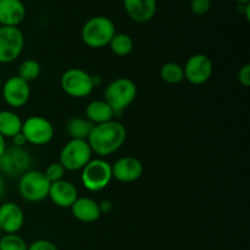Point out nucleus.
Returning a JSON list of instances; mask_svg holds the SVG:
<instances>
[{
    "label": "nucleus",
    "mask_w": 250,
    "mask_h": 250,
    "mask_svg": "<svg viewBox=\"0 0 250 250\" xmlns=\"http://www.w3.org/2000/svg\"><path fill=\"white\" fill-rule=\"evenodd\" d=\"M82 185L89 192H100L110 185L112 180L111 165L103 158L92 159L81 175Z\"/></svg>",
    "instance_id": "obj_5"
},
{
    "label": "nucleus",
    "mask_w": 250,
    "mask_h": 250,
    "mask_svg": "<svg viewBox=\"0 0 250 250\" xmlns=\"http://www.w3.org/2000/svg\"><path fill=\"white\" fill-rule=\"evenodd\" d=\"M27 250H59V249L58 247L55 246V243H53L51 241H48V239H38V241H34L33 243L29 244Z\"/></svg>",
    "instance_id": "obj_28"
},
{
    "label": "nucleus",
    "mask_w": 250,
    "mask_h": 250,
    "mask_svg": "<svg viewBox=\"0 0 250 250\" xmlns=\"http://www.w3.org/2000/svg\"><path fill=\"white\" fill-rule=\"evenodd\" d=\"M26 19V6L21 0H0V26L19 27Z\"/></svg>",
    "instance_id": "obj_17"
},
{
    "label": "nucleus",
    "mask_w": 250,
    "mask_h": 250,
    "mask_svg": "<svg viewBox=\"0 0 250 250\" xmlns=\"http://www.w3.org/2000/svg\"><path fill=\"white\" fill-rule=\"evenodd\" d=\"M126 14L137 23H146L154 19L158 9L156 0H124Z\"/></svg>",
    "instance_id": "obj_16"
},
{
    "label": "nucleus",
    "mask_w": 250,
    "mask_h": 250,
    "mask_svg": "<svg viewBox=\"0 0 250 250\" xmlns=\"http://www.w3.org/2000/svg\"><path fill=\"white\" fill-rule=\"evenodd\" d=\"M214 65L211 59L205 54H194L183 66L185 80L194 85H202L211 78Z\"/></svg>",
    "instance_id": "obj_11"
},
{
    "label": "nucleus",
    "mask_w": 250,
    "mask_h": 250,
    "mask_svg": "<svg viewBox=\"0 0 250 250\" xmlns=\"http://www.w3.org/2000/svg\"><path fill=\"white\" fill-rule=\"evenodd\" d=\"M5 150H6V139L0 134V156L4 154Z\"/></svg>",
    "instance_id": "obj_33"
},
{
    "label": "nucleus",
    "mask_w": 250,
    "mask_h": 250,
    "mask_svg": "<svg viewBox=\"0 0 250 250\" xmlns=\"http://www.w3.org/2000/svg\"><path fill=\"white\" fill-rule=\"evenodd\" d=\"M236 1L239 2L241 5H247V4H249L250 0H236Z\"/></svg>",
    "instance_id": "obj_34"
},
{
    "label": "nucleus",
    "mask_w": 250,
    "mask_h": 250,
    "mask_svg": "<svg viewBox=\"0 0 250 250\" xmlns=\"http://www.w3.org/2000/svg\"><path fill=\"white\" fill-rule=\"evenodd\" d=\"M1 95L9 106L19 109L28 103L31 98V87L28 82L20 78L19 76H11L2 84Z\"/></svg>",
    "instance_id": "obj_12"
},
{
    "label": "nucleus",
    "mask_w": 250,
    "mask_h": 250,
    "mask_svg": "<svg viewBox=\"0 0 250 250\" xmlns=\"http://www.w3.org/2000/svg\"><path fill=\"white\" fill-rule=\"evenodd\" d=\"M50 182L43 171L29 170L20 177L19 192L24 200L38 203L48 198Z\"/></svg>",
    "instance_id": "obj_7"
},
{
    "label": "nucleus",
    "mask_w": 250,
    "mask_h": 250,
    "mask_svg": "<svg viewBox=\"0 0 250 250\" xmlns=\"http://www.w3.org/2000/svg\"><path fill=\"white\" fill-rule=\"evenodd\" d=\"M24 224L23 210L16 203L6 202L0 205V229L2 233H17Z\"/></svg>",
    "instance_id": "obj_14"
},
{
    "label": "nucleus",
    "mask_w": 250,
    "mask_h": 250,
    "mask_svg": "<svg viewBox=\"0 0 250 250\" xmlns=\"http://www.w3.org/2000/svg\"><path fill=\"white\" fill-rule=\"evenodd\" d=\"M127 138L126 127L116 120L105 124L95 125L88 137L87 142L93 154L104 159L116 153L125 144Z\"/></svg>",
    "instance_id": "obj_1"
},
{
    "label": "nucleus",
    "mask_w": 250,
    "mask_h": 250,
    "mask_svg": "<svg viewBox=\"0 0 250 250\" xmlns=\"http://www.w3.org/2000/svg\"><path fill=\"white\" fill-rule=\"evenodd\" d=\"M5 194H6V185H5L4 177L0 175V200L5 197Z\"/></svg>",
    "instance_id": "obj_32"
},
{
    "label": "nucleus",
    "mask_w": 250,
    "mask_h": 250,
    "mask_svg": "<svg viewBox=\"0 0 250 250\" xmlns=\"http://www.w3.org/2000/svg\"><path fill=\"white\" fill-rule=\"evenodd\" d=\"M28 244L17 233L2 234L0 238V250H27Z\"/></svg>",
    "instance_id": "obj_25"
},
{
    "label": "nucleus",
    "mask_w": 250,
    "mask_h": 250,
    "mask_svg": "<svg viewBox=\"0 0 250 250\" xmlns=\"http://www.w3.org/2000/svg\"><path fill=\"white\" fill-rule=\"evenodd\" d=\"M115 34H116V27L109 17L94 16L83 24L81 38L83 43L89 48L100 49L109 45Z\"/></svg>",
    "instance_id": "obj_2"
},
{
    "label": "nucleus",
    "mask_w": 250,
    "mask_h": 250,
    "mask_svg": "<svg viewBox=\"0 0 250 250\" xmlns=\"http://www.w3.org/2000/svg\"><path fill=\"white\" fill-rule=\"evenodd\" d=\"M21 133L27 143L33 146H45L54 138V126L43 116H31L22 122Z\"/></svg>",
    "instance_id": "obj_10"
},
{
    "label": "nucleus",
    "mask_w": 250,
    "mask_h": 250,
    "mask_svg": "<svg viewBox=\"0 0 250 250\" xmlns=\"http://www.w3.org/2000/svg\"><path fill=\"white\" fill-rule=\"evenodd\" d=\"M61 89L68 97L82 99L89 97L94 90V77L82 68H68L60 78Z\"/></svg>",
    "instance_id": "obj_4"
},
{
    "label": "nucleus",
    "mask_w": 250,
    "mask_h": 250,
    "mask_svg": "<svg viewBox=\"0 0 250 250\" xmlns=\"http://www.w3.org/2000/svg\"><path fill=\"white\" fill-rule=\"evenodd\" d=\"M32 158L24 148L11 146L6 148L0 156V171L7 177L16 178L31 170Z\"/></svg>",
    "instance_id": "obj_8"
},
{
    "label": "nucleus",
    "mask_w": 250,
    "mask_h": 250,
    "mask_svg": "<svg viewBox=\"0 0 250 250\" xmlns=\"http://www.w3.org/2000/svg\"><path fill=\"white\" fill-rule=\"evenodd\" d=\"M110 49H111L112 53L117 56H127L132 53L133 50V39L131 38V36L126 33H116L109 43Z\"/></svg>",
    "instance_id": "obj_22"
},
{
    "label": "nucleus",
    "mask_w": 250,
    "mask_h": 250,
    "mask_svg": "<svg viewBox=\"0 0 250 250\" xmlns=\"http://www.w3.org/2000/svg\"><path fill=\"white\" fill-rule=\"evenodd\" d=\"M93 151L87 141L70 139L62 146L59 156V163L65 171H80L92 160Z\"/></svg>",
    "instance_id": "obj_6"
},
{
    "label": "nucleus",
    "mask_w": 250,
    "mask_h": 250,
    "mask_svg": "<svg viewBox=\"0 0 250 250\" xmlns=\"http://www.w3.org/2000/svg\"><path fill=\"white\" fill-rule=\"evenodd\" d=\"M12 143H14V146H19V148H23L24 146H26V139H24L23 134L22 133H19L16 134L15 137H12Z\"/></svg>",
    "instance_id": "obj_30"
},
{
    "label": "nucleus",
    "mask_w": 250,
    "mask_h": 250,
    "mask_svg": "<svg viewBox=\"0 0 250 250\" xmlns=\"http://www.w3.org/2000/svg\"><path fill=\"white\" fill-rule=\"evenodd\" d=\"M93 127H94V125L89 120L81 116H73L68 119V121L66 122V132H67L71 139L87 141Z\"/></svg>",
    "instance_id": "obj_21"
},
{
    "label": "nucleus",
    "mask_w": 250,
    "mask_h": 250,
    "mask_svg": "<svg viewBox=\"0 0 250 250\" xmlns=\"http://www.w3.org/2000/svg\"><path fill=\"white\" fill-rule=\"evenodd\" d=\"M24 48V36L19 27L0 26V63H11Z\"/></svg>",
    "instance_id": "obj_9"
},
{
    "label": "nucleus",
    "mask_w": 250,
    "mask_h": 250,
    "mask_svg": "<svg viewBox=\"0 0 250 250\" xmlns=\"http://www.w3.org/2000/svg\"><path fill=\"white\" fill-rule=\"evenodd\" d=\"M1 236H2V231H1V229H0V238H1Z\"/></svg>",
    "instance_id": "obj_35"
},
{
    "label": "nucleus",
    "mask_w": 250,
    "mask_h": 250,
    "mask_svg": "<svg viewBox=\"0 0 250 250\" xmlns=\"http://www.w3.org/2000/svg\"><path fill=\"white\" fill-rule=\"evenodd\" d=\"M160 77L167 84H178L185 80L183 66L177 62H166L160 68Z\"/></svg>",
    "instance_id": "obj_23"
},
{
    "label": "nucleus",
    "mask_w": 250,
    "mask_h": 250,
    "mask_svg": "<svg viewBox=\"0 0 250 250\" xmlns=\"http://www.w3.org/2000/svg\"><path fill=\"white\" fill-rule=\"evenodd\" d=\"M138 88L127 77H120L110 82L104 90V100L111 106L115 115L125 111L136 100Z\"/></svg>",
    "instance_id": "obj_3"
},
{
    "label": "nucleus",
    "mask_w": 250,
    "mask_h": 250,
    "mask_svg": "<svg viewBox=\"0 0 250 250\" xmlns=\"http://www.w3.org/2000/svg\"><path fill=\"white\" fill-rule=\"evenodd\" d=\"M238 82L241 83L243 87H249L250 85V65L246 63L241 67L238 71Z\"/></svg>",
    "instance_id": "obj_29"
},
{
    "label": "nucleus",
    "mask_w": 250,
    "mask_h": 250,
    "mask_svg": "<svg viewBox=\"0 0 250 250\" xmlns=\"http://www.w3.org/2000/svg\"><path fill=\"white\" fill-rule=\"evenodd\" d=\"M70 209L72 211L73 217L84 224H92V222L98 221L102 216L99 203L88 197H78Z\"/></svg>",
    "instance_id": "obj_18"
},
{
    "label": "nucleus",
    "mask_w": 250,
    "mask_h": 250,
    "mask_svg": "<svg viewBox=\"0 0 250 250\" xmlns=\"http://www.w3.org/2000/svg\"><path fill=\"white\" fill-rule=\"evenodd\" d=\"M48 198L59 208H71L78 198V190L72 182L61 180L50 183Z\"/></svg>",
    "instance_id": "obj_15"
},
{
    "label": "nucleus",
    "mask_w": 250,
    "mask_h": 250,
    "mask_svg": "<svg viewBox=\"0 0 250 250\" xmlns=\"http://www.w3.org/2000/svg\"><path fill=\"white\" fill-rule=\"evenodd\" d=\"M112 178L122 183H132L143 175V164L134 156H122L111 165Z\"/></svg>",
    "instance_id": "obj_13"
},
{
    "label": "nucleus",
    "mask_w": 250,
    "mask_h": 250,
    "mask_svg": "<svg viewBox=\"0 0 250 250\" xmlns=\"http://www.w3.org/2000/svg\"><path fill=\"white\" fill-rule=\"evenodd\" d=\"M211 9V0H190V10L197 16H204Z\"/></svg>",
    "instance_id": "obj_27"
},
{
    "label": "nucleus",
    "mask_w": 250,
    "mask_h": 250,
    "mask_svg": "<svg viewBox=\"0 0 250 250\" xmlns=\"http://www.w3.org/2000/svg\"><path fill=\"white\" fill-rule=\"evenodd\" d=\"M42 73V66L34 59H27L21 62L19 66V77L22 78L26 82L31 83L33 81L38 80Z\"/></svg>",
    "instance_id": "obj_24"
},
{
    "label": "nucleus",
    "mask_w": 250,
    "mask_h": 250,
    "mask_svg": "<svg viewBox=\"0 0 250 250\" xmlns=\"http://www.w3.org/2000/svg\"><path fill=\"white\" fill-rule=\"evenodd\" d=\"M65 168L62 167V165H61L59 161H56V163H51L50 165L46 167V170L44 171V175H45V177L48 178L49 182L53 183V182H58V181H61L63 180V176H65Z\"/></svg>",
    "instance_id": "obj_26"
},
{
    "label": "nucleus",
    "mask_w": 250,
    "mask_h": 250,
    "mask_svg": "<svg viewBox=\"0 0 250 250\" xmlns=\"http://www.w3.org/2000/svg\"><path fill=\"white\" fill-rule=\"evenodd\" d=\"M22 120L16 112L11 110H1L0 111V134L6 138H12L16 134L21 133Z\"/></svg>",
    "instance_id": "obj_20"
},
{
    "label": "nucleus",
    "mask_w": 250,
    "mask_h": 250,
    "mask_svg": "<svg viewBox=\"0 0 250 250\" xmlns=\"http://www.w3.org/2000/svg\"><path fill=\"white\" fill-rule=\"evenodd\" d=\"M99 208H100V211H102V215L107 214V212L111 211L112 204L110 200H103L102 203H99Z\"/></svg>",
    "instance_id": "obj_31"
},
{
    "label": "nucleus",
    "mask_w": 250,
    "mask_h": 250,
    "mask_svg": "<svg viewBox=\"0 0 250 250\" xmlns=\"http://www.w3.org/2000/svg\"><path fill=\"white\" fill-rule=\"evenodd\" d=\"M115 112L104 99L93 100L85 107V119L89 120L93 125L105 124L114 120Z\"/></svg>",
    "instance_id": "obj_19"
}]
</instances>
